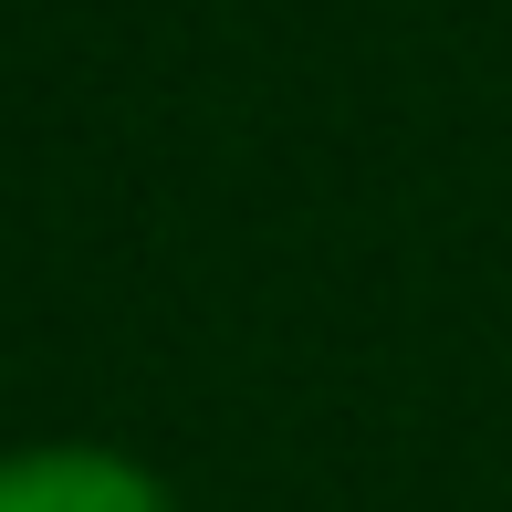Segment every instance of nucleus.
<instances>
[{
  "mask_svg": "<svg viewBox=\"0 0 512 512\" xmlns=\"http://www.w3.org/2000/svg\"><path fill=\"white\" fill-rule=\"evenodd\" d=\"M0 512H178L157 492V471H136L126 450H11L0 460Z\"/></svg>",
  "mask_w": 512,
  "mask_h": 512,
  "instance_id": "1",
  "label": "nucleus"
}]
</instances>
